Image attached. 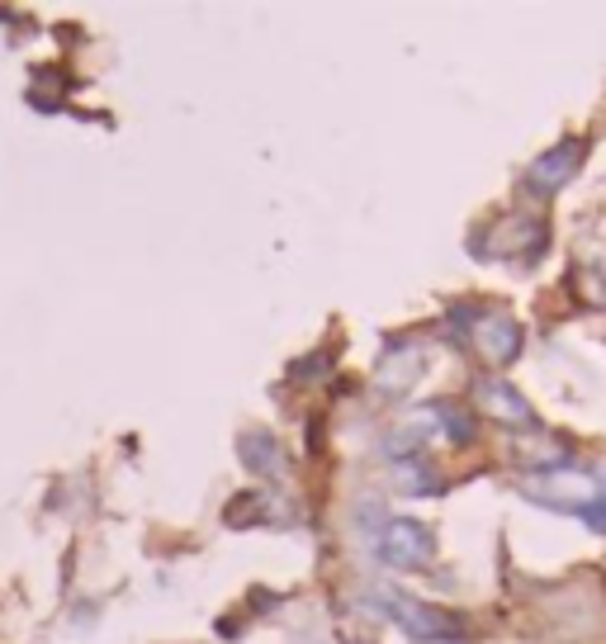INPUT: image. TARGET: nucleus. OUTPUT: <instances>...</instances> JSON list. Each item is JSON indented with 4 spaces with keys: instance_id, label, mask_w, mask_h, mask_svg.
I'll use <instances>...</instances> for the list:
<instances>
[{
    "instance_id": "9b49d317",
    "label": "nucleus",
    "mask_w": 606,
    "mask_h": 644,
    "mask_svg": "<svg viewBox=\"0 0 606 644\" xmlns=\"http://www.w3.org/2000/svg\"><path fill=\"white\" fill-rule=\"evenodd\" d=\"M569 517H578L588 531H597V536H606V498H597V502H578Z\"/></svg>"
},
{
    "instance_id": "7ed1b4c3",
    "label": "nucleus",
    "mask_w": 606,
    "mask_h": 644,
    "mask_svg": "<svg viewBox=\"0 0 606 644\" xmlns=\"http://www.w3.org/2000/svg\"><path fill=\"white\" fill-rule=\"evenodd\" d=\"M583 157H588V138H564V143H554L550 152H540L531 161V171H526V190L535 195H554V190H564L578 171H583Z\"/></svg>"
},
{
    "instance_id": "0eeeda50",
    "label": "nucleus",
    "mask_w": 606,
    "mask_h": 644,
    "mask_svg": "<svg viewBox=\"0 0 606 644\" xmlns=\"http://www.w3.org/2000/svg\"><path fill=\"white\" fill-rule=\"evenodd\" d=\"M422 370H427V365H422V351H417V346H398V351H389V356H384V365H379V389H384V394H408L412 384H417V379H422Z\"/></svg>"
},
{
    "instance_id": "ddd939ff",
    "label": "nucleus",
    "mask_w": 606,
    "mask_h": 644,
    "mask_svg": "<svg viewBox=\"0 0 606 644\" xmlns=\"http://www.w3.org/2000/svg\"><path fill=\"white\" fill-rule=\"evenodd\" d=\"M602 493H606V479H602Z\"/></svg>"
},
{
    "instance_id": "423d86ee",
    "label": "nucleus",
    "mask_w": 606,
    "mask_h": 644,
    "mask_svg": "<svg viewBox=\"0 0 606 644\" xmlns=\"http://www.w3.org/2000/svg\"><path fill=\"white\" fill-rule=\"evenodd\" d=\"M237 455H242V465H247L251 474H261V479H275V474L285 469V450H280V441H275L270 431H242Z\"/></svg>"
},
{
    "instance_id": "20e7f679",
    "label": "nucleus",
    "mask_w": 606,
    "mask_h": 644,
    "mask_svg": "<svg viewBox=\"0 0 606 644\" xmlns=\"http://www.w3.org/2000/svg\"><path fill=\"white\" fill-rule=\"evenodd\" d=\"M469 337H474V351H479L493 370L502 365H512L521 356V346H526V327L517 318H507V313H479L474 327H469Z\"/></svg>"
},
{
    "instance_id": "6e6552de",
    "label": "nucleus",
    "mask_w": 606,
    "mask_h": 644,
    "mask_svg": "<svg viewBox=\"0 0 606 644\" xmlns=\"http://www.w3.org/2000/svg\"><path fill=\"white\" fill-rule=\"evenodd\" d=\"M517 460L526 469H564L573 455H569L564 441H554V436H535V441H521L517 446Z\"/></svg>"
},
{
    "instance_id": "f257e3e1",
    "label": "nucleus",
    "mask_w": 606,
    "mask_h": 644,
    "mask_svg": "<svg viewBox=\"0 0 606 644\" xmlns=\"http://www.w3.org/2000/svg\"><path fill=\"white\" fill-rule=\"evenodd\" d=\"M431 555H436V536H431L422 521L412 517H389L379 526L375 536V559L384 569H398V573H412V569H427Z\"/></svg>"
},
{
    "instance_id": "f03ea898",
    "label": "nucleus",
    "mask_w": 606,
    "mask_h": 644,
    "mask_svg": "<svg viewBox=\"0 0 606 644\" xmlns=\"http://www.w3.org/2000/svg\"><path fill=\"white\" fill-rule=\"evenodd\" d=\"M370 602H375L389 621H398V626L408 630L412 640H455V635H460V621H455V616L427 607V602H412L408 592H398V588H375Z\"/></svg>"
},
{
    "instance_id": "f8f14e48",
    "label": "nucleus",
    "mask_w": 606,
    "mask_h": 644,
    "mask_svg": "<svg viewBox=\"0 0 606 644\" xmlns=\"http://www.w3.org/2000/svg\"><path fill=\"white\" fill-rule=\"evenodd\" d=\"M583 304L606 308V275L602 270H588V275H583Z\"/></svg>"
},
{
    "instance_id": "39448f33",
    "label": "nucleus",
    "mask_w": 606,
    "mask_h": 644,
    "mask_svg": "<svg viewBox=\"0 0 606 644\" xmlns=\"http://www.w3.org/2000/svg\"><path fill=\"white\" fill-rule=\"evenodd\" d=\"M474 403H479L493 422H502V427H535V408L526 403L521 389L507 384V379H479V384H474Z\"/></svg>"
},
{
    "instance_id": "9d476101",
    "label": "nucleus",
    "mask_w": 606,
    "mask_h": 644,
    "mask_svg": "<svg viewBox=\"0 0 606 644\" xmlns=\"http://www.w3.org/2000/svg\"><path fill=\"white\" fill-rule=\"evenodd\" d=\"M431 422H441L455 446H469L474 441V412L460 408V403H431Z\"/></svg>"
},
{
    "instance_id": "1a4fd4ad",
    "label": "nucleus",
    "mask_w": 606,
    "mask_h": 644,
    "mask_svg": "<svg viewBox=\"0 0 606 644\" xmlns=\"http://www.w3.org/2000/svg\"><path fill=\"white\" fill-rule=\"evenodd\" d=\"M393 483H398V493H417V498L441 493V474H436L427 460H398V465H393Z\"/></svg>"
}]
</instances>
